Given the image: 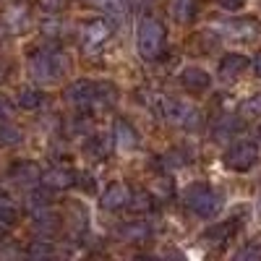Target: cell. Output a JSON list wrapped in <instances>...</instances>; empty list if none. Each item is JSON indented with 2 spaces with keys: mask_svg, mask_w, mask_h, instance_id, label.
Returning <instances> with one entry per match:
<instances>
[{
  "mask_svg": "<svg viewBox=\"0 0 261 261\" xmlns=\"http://www.w3.org/2000/svg\"><path fill=\"white\" fill-rule=\"evenodd\" d=\"M146 105H149V110H154L157 115H162L167 123L180 125V128H188V130L199 128L201 120H204V115H201L199 107H193V105H188V102H183V99H170V97H165V94H160V92H151L149 99H146Z\"/></svg>",
  "mask_w": 261,
  "mask_h": 261,
  "instance_id": "cell-1",
  "label": "cell"
},
{
  "mask_svg": "<svg viewBox=\"0 0 261 261\" xmlns=\"http://www.w3.org/2000/svg\"><path fill=\"white\" fill-rule=\"evenodd\" d=\"M45 105V94L39 89H21L18 92V107L21 110H39Z\"/></svg>",
  "mask_w": 261,
  "mask_h": 261,
  "instance_id": "cell-21",
  "label": "cell"
},
{
  "mask_svg": "<svg viewBox=\"0 0 261 261\" xmlns=\"http://www.w3.org/2000/svg\"><path fill=\"white\" fill-rule=\"evenodd\" d=\"M130 191L125 183H113V186H107L105 193H102V199H99V206L105 212H118V209H125L128 201H130Z\"/></svg>",
  "mask_w": 261,
  "mask_h": 261,
  "instance_id": "cell-9",
  "label": "cell"
},
{
  "mask_svg": "<svg viewBox=\"0 0 261 261\" xmlns=\"http://www.w3.org/2000/svg\"><path fill=\"white\" fill-rule=\"evenodd\" d=\"M3 37H6V24H0V42H3Z\"/></svg>",
  "mask_w": 261,
  "mask_h": 261,
  "instance_id": "cell-37",
  "label": "cell"
},
{
  "mask_svg": "<svg viewBox=\"0 0 261 261\" xmlns=\"http://www.w3.org/2000/svg\"><path fill=\"white\" fill-rule=\"evenodd\" d=\"M18 222V206L8 199V196H0V225L11 227Z\"/></svg>",
  "mask_w": 261,
  "mask_h": 261,
  "instance_id": "cell-24",
  "label": "cell"
},
{
  "mask_svg": "<svg viewBox=\"0 0 261 261\" xmlns=\"http://www.w3.org/2000/svg\"><path fill=\"white\" fill-rule=\"evenodd\" d=\"M76 186H81L86 193L94 191V178L89 175V172H76Z\"/></svg>",
  "mask_w": 261,
  "mask_h": 261,
  "instance_id": "cell-33",
  "label": "cell"
},
{
  "mask_svg": "<svg viewBox=\"0 0 261 261\" xmlns=\"http://www.w3.org/2000/svg\"><path fill=\"white\" fill-rule=\"evenodd\" d=\"M196 11H199L196 0H170V13H172V18L183 21V24H188V21L196 18Z\"/></svg>",
  "mask_w": 261,
  "mask_h": 261,
  "instance_id": "cell-18",
  "label": "cell"
},
{
  "mask_svg": "<svg viewBox=\"0 0 261 261\" xmlns=\"http://www.w3.org/2000/svg\"><path fill=\"white\" fill-rule=\"evenodd\" d=\"M8 178L21 186V188H34L37 183H42V170L37 162L32 160H21V162H13L11 170H8Z\"/></svg>",
  "mask_w": 261,
  "mask_h": 261,
  "instance_id": "cell-8",
  "label": "cell"
},
{
  "mask_svg": "<svg viewBox=\"0 0 261 261\" xmlns=\"http://www.w3.org/2000/svg\"><path fill=\"white\" fill-rule=\"evenodd\" d=\"M115 235L120 238V241H125V243H144V241H149L151 227L146 222H141V220H130V222H123L115 230Z\"/></svg>",
  "mask_w": 261,
  "mask_h": 261,
  "instance_id": "cell-13",
  "label": "cell"
},
{
  "mask_svg": "<svg viewBox=\"0 0 261 261\" xmlns=\"http://www.w3.org/2000/svg\"><path fill=\"white\" fill-rule=\"evenodd\" d=\"M235 130H241V120H238L235 115H222L220 120L214 123V128H212V134H214V139H227V136H232Z\"/></svg>",
  "mask_w": 261,
  "mask_h": 261,
  "instance_id": "cell-20",
  "label": "cell"
},
{
  "mask_svg": "<svg viewBox=\"0 0 261 261\" xmlns=\"http://www.w3.org/2000/svg\"><path fill=\"white\" fill-rule=\"evenodd\" d=\"M251 65H253V71H256V76L261 79V50L256 53V58H253V63H251Z\"/></svg>",
  "mask_w": 261,
  "mask_h": 261,
  "instance_id": "cell-36",
  "label": "cell"
},
{
  "mask_svg": "<svg viewBox=\"0 0 261 261\" xmlns=\"http://www.w3.org/2000/svg\"><path fill=\"white\" fill-rule=\"evenodd\" d=\"M238 115L251 120V118H261V94H253L248 99L241 102V107H238Z\"/></svg>",
  "mask_w": 261,
  "mask_h": 261,
  "instance_id": "cell-27",
  "label": "cell"
},
{
  "mask_svg": "<svg viewBox=\"0 0 261 261\" xmlns=\"http://www.w3.org/2000/svg\"><path fill=\"white\" fill-rule=\"evenodd\" d=\"M113 34V24L110 21H105V18H92V21H86V24L81 27L79 37H81V45L86 50H94L99 47L102 42H107Z\"/></svg>",
  "mask_w": 261,
  "mask_h": 261,
  "instance_id": "cell-7",
  "label": "cell"
},
{
  "mask_svg": "<svg viewBox=\"0 0 261 261\" xmlns=\"http://www.w3.org/2000/svg\"><path fill=\"white\" fill-rule=\"evenodd\" d=\"M258 212H261V199H258Z\"/></svg>",
  "mask_w": 261,
  "mask_h": 261,
  "instance_id": "cell-38",
  "label": "cell"
},
{
  "mask_svg": "<svg viewBox=\"0 0 261 261\" xmlns=\"http://www.w3.org/2000/svg\"><path fill=\"white\" fill-rule=\"evenodd\" d=\"M97 6H99L102 13H107L110 18H123L125 11H128L125 0H97Z\"/></svg>",
  "mask_w": 261,
  "mask_h": 261,
  "instance_id": "cell-28",
  "label": "cell"
},
{
  "mask_svg": "<svg viewBox=\"0 0 261 261\" xmlns=\"http://www.w3.org/2000/svg\"><path fill=\"white\" fill-rule=\"evenodd\" d=\"M258 162V146L253 141H238L232 149H227L225 165L235 172H246Z\"/></svg>",
  "mask_w": 261,
  "mask_h": 261,
  "instance_id": "cell-5",
  "label": "cell"
},
{
  "mask_svg": "<svg viewBox=\"0 0 261 261\" xmlns=\"http://www.w3.org/2000/svg\"><path fill=\"white\" fill-rule=\"evenodd\" d=\"M53 253H55V248H53L50 241H32L29 248H27V256L29 258H50Z\"/></svg>",
  "mask_w": 261,
  "mask_h": 261,
  "instance_id": "cell-30",
  "label": "cell"
},
{
  "mask_svg": "<svg viewBox=\"0 0 261 261\" xmlns=\"http://www.w3.org/2000/svg\"><path fill=\"white\" fill-rule=\"evenodd\" d=\"M258 136H261V128H258Z\"/></svg>",
  "mask_w": 261,
  "mask_h": 261,
  "instance_id": "cell-40",
  "label": "cell"
},
{
  "mask_svg": "<svg viewBox=\"0 0 261 261\" xmlns=\"http://www.w3.org/2000/svg\"><path fill=\"white\" fill-rule=\"evenodd\" d=\"M113 141H115V139L97 134V136L89 139V144H86V151H89L92 157H97V160H105V157H107V151H110V144H113Z\"/></svg>",
  "mask_w": 261,
  "mask_h": 261,
  "instance_id": "cell-23",
  "label": "cell"
},
{
  "mask_svg": "<svg viewBox=\"0 0 261 261\" xmlns=\"http://www.w3.org/2000/svg\"><path fill=\"white\" fill-rule=\"evenodd\" d=\"M151 206H154V196H151V193H146V191H134V193H130V201H128L130 212L141 214V212H149Z\"/></svg>",
  "mask_w": 261,
  "mask_h": 261,
  "instance_id": "cell-25",
  "label": "cell"
},
{
  "mask_svg": "<svg viewBox=\"0 0 261 261\" xmlns=\"http://www.w3.org/2000/svg\"><path fill=\"white\" fill-rule=\"evenodd\" d=\"M115 99H118V86L110 84V81H99V84H97V102H94V105L107 107V105H113Z\"/></svg>",
  "mask_w": 261,
  "mask_h": 261,
  "instance_id": "cell-26",
  "label": "cell"
},
{
  "mask_svg": "<svg viewBox=\"0 0 261 261\" xmlns=\"http://www.w3.org/2000/svg\"><path fill=\"white\" fill-rule=\"evenodd\" d=\"M217 29H222L227 37H235V39H251L261 32V24L256 18H235V21H225Z\"/></svg>",
  "mask_w": 261,
  "mask_h": 261,
  "instance_id": "cell-11",
  "label": "cell"
},
{
  "mask_svg": "<svg viewBox=\"0 0 261 261\" xmlns=\"http://www.w3.org/2000/svg\"><path fill=\"white\" fill-rule=\"evenodd\" d=\"M167 45V29L157 16H144L136 29V47L144 60H157Z\"/></svg>",
  "mask_w": 261,
  "mask_h": 261,
  "instance_id": "cell-3",
  "label": "cell"
},
{
  "mask_svg": "<svg viewBox=\"0 0 261 261\" xmlns=\"http://www.w3.org/2000/svg\"><path fill=\"white\" fill-rule=\"evenodd\" d=\"M186 206L196 217H214L222 209V196L204 183H196L186 191Z\"/></svg>",
  "mask_w": 261,
  "mask_h": 261,
  "instance_id": "cell-4",
  "label": "cell"
},
{
  "mask_svg": "<svg viewBox=\"0 0 261 261\" xmlns=\"http://www.w3.org/2000/svg\"><path fill=\"white\" fill-rule=\"evenodd\" d=\"M68 65H71L68 55L58 47H39V50H32V55H29V71L42 84L58 81L68 71Z\"/></svg>",
  "mask_w": 261,
  "mask_h": 261,
  "instance_id": "cell-2",
  "label": "cell"
},
{
  "mask_svg": "<svg viewBox=\"0 0 261 261\" xmlns=\"http://www.w3.org/2000/svg\"><path fill=\"white\" fill-rule=\"evenodd\" d=\"M42 186H47L50 191H65L76 186V172L68 167H50L47 172H42Z\"/></svg>",
  "mask_w": 261,
  "mask_h": 261,
  "instance_id": "cell-12",
  "label": "cell"
},
{
  "mask_svg": "<svg viewBox=\"0 0 261 261\" xmlns=\"http://www.w3.org/2000/svg\"><path fill=\"white\" fill-rule=\"evenodd\" d=\"M238 225L235 220H225V222H217V225H212L209 230H204V235H201V241H206V243H212V246H220V243H225V241H230V238L238 232Z\"/></svg>",
  "mask_w": 261,
  "mask_h": 261,
  "instance_id": "cell-15",
  "label": "cell"
},
{
  "mask_svg": "<svg viewBox=\"0 0 261 261\" xmlns=\"http://www.w3.org/2000/svg\"><path fill=\"white\" fill-rule=\"evenodd\" d=\"M180 84H183V89L186 92H204V89H209V84H212V79H209V73L204 71V68H196V65H188V68L180 73Z\"/></svg>",
  "mask_w": 261,
  "mask_h": 261,
  "instance_id": "cell-14",
  "label": "cell"
},
{
  "mask_svg": "<svg viewBox=\"0 0 261 261\" xmlns=\"http://www.w3.org/2000/svg\"><path fill=\"white\" fill-rule=\"evenodd\" d=\"M21 141H24V134H21V128L13 125L11 120H0V149L18 146Z\"/></svg>",
  "mask_w": 261,
  "mask_h": 261,
  "instance_id": "cell-19",
  "label": "cell"
},
{
  "mask_svg": "<svg viewBox=\"0 0 261 261\" xmlns=\"http://www.w3.org/2000/svg\"><path fill=\"white\" fill-rule=\"evenodd\" d=\"M0 79H3V68H0Z\"/></svg>",
  "mask_w": 261,
  "mask_h": 261,
  "instance_id": "cell-39",
  "label": "cell"
},
{
  "mask_svg": "<svg viewBox=\"0 0 261 261\" xmlns=\"http://www.w3.org/2000/svg\"><path fill=\"white\" fill-rule=\"evenodd\" d=\"M42 206H50V188H47V186L32 191L29 199H27V209H29V212H37V209H42Z\"/></svg>",
  "mask_w": 261,
  "mask_h": 261,
  "instance_id": "cell-29",
  "label": "cell"
},
{
  "mask_svg": "<svg viewBox=\"0 0 261 261\" xmlns=\"http://www.w3.org/2000/svg\"><path fill=\"white\" fill-rule=\"evenodd\" d=\"M248 65H251V60H248L246 55L230 53V55H225V58L220 60V76H222V79H235V76L246 73Z\"/></svg>",
  "mask_w": 261,
  "mask_h": 261,
  "instance_id": "cell-16",
  "label": "cell"
},
{
  "mask_svg": "<svg viewBox=\"0 0 261 261\" xmlns=\"http://www.w3.org/2000/svg\"><path fill=\"white\" fill-rule=\"evenodd\" d=\"M11 118H13V102L6 94H0V120H11Z\"/></svg>",
  "mask_w": 261,
  "mask_h": 261,
  "instance_id": "cell-32",
  "label": "cell"
},
{
  "mask_svg": "<svg viewBox=\"0 0 261 261\" xmlns=\"http://www.w3.org/2000/svg\"><path fill=\"white\" fill-rule=\"evenodd\" d=\"M27 21H29V16H27V11L21 8V6L8 8V13L3 16V24H6V29H11V32H21V29L27 27Z\"/></svg>",
  "mask_w": 261,
  "mask_h": 261,
  "instance_id": "cell-22",
  "label": "cell"
},
{
  "mask_svg": "<svg viewBox=\"0 0 261 261\" xmlns=\"http://www.w3.org/2000/svg\"><path fill=\"white\" fill-rule=\"evenodd\" d=\"M235 258L238 261H248V258H261V243H246L243 248L235 251Z\"/></svg>",
  "mask_w": 261,
  "mask_h": 261,
  "instance_id": "cell-31",
  "label": "cell"
},
{
  "mask_svg": "<svg viewBox=\"0 0 261 261\" xmlns=\"http://www.w3.org/2000/svg\"><path fill=\"white\" fill-rule=\"evenodd\" d=\"M32 227L42 235V238H50L60 230V214L53 212L50 206H42L37 212H32Z\"/></svg>",
  "mask_w": 261,
  "mask_h": 261,
  "instance_id": "cell-10",
  "label": "cell"
},
{
  "mask_svg": "<svg viewBox=\"0 0 261 261\" xmlns=\"http://www.w3.org/2000/svg\"><path fill=\"white\" fill-rule=\"evenodd\" d=\"M113 139H115V144L120 146V149H136L139 146V136H136V130L130 128L125 120H115V134H113Z\"/></svg>",
  "mask_w": 261,
  "mask_h": 261,
  "instance_id": "cell-17",
  "label": "cell"
},
{
  "mask_svg": "<svg viewBox=\"0 0 261 261\" xmlns=\"http://www.w3.org/2000/svg\"><path fill=\"white\" fill-rule=\"evenodd\" d=\"M225 11H241L243 6H246V0H217Z\"/></svg>",
  "mask_w": 261,
  "mask_h": 261,
  "instance_id": "cell-35",
  "label": "cell"
},
{
  "mask_svg": "<svg viewBox=\"0 0 261 261\" xmlns=\"http://www.w3.org/2000/svg\"><path fill=\"white\" fill-rule=\"evenodd\" d=\"M63 97H65L68 105L79 107V110H89V107H94V102H97V84L86 81V79L73 81L68 89L63 92Z\"/></svg>",
  "mask_w": 261,
  "mask_h": 261,
  "instance_id": "cell-6",
  "label": "cell"
},
{
  "mask_svg": "<svg viewBox=\"0 0 261 261\" xmlns=\"http://www.w3.org/2000/svg\"><path fill=\"white\" fill-rule=\"evenodd\" d=\"M42 8L47 13H58V11L65 8V0H42Z\"/></svg>",
  "mask_w": 261,
  "mask_h": 261,
  "instance_id": "cell-34",
  "label": "cell"
}]
</instances>
